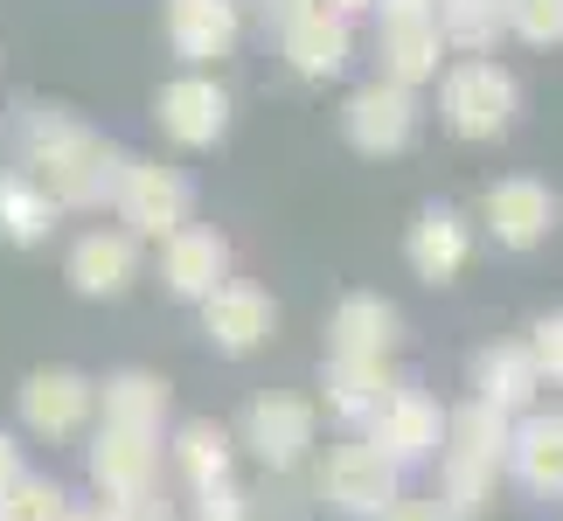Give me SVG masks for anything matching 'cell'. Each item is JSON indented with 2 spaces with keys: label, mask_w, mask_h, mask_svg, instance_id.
Here are the masks:
<instances>
[{
  "label": "cell",
  "mask_w": 563,
  "mask_h": 521,
  "mask_svg": "<svg viewBox=\"0 0 563 521\" xmlns=\"http://www.w3.org/2000/svg\"><path fill=\"white\" fill-rule=\"evenodd\" d=\"M431 84H439V125L452 140H501L522 112V84L494 56H460Z\"/></svg>",
  "instance_id": "obj_1"
},
{
  "label": "cell",
  "mask_w": 563,
  "mask_h": 521,
  "mask_svg": "<svg viewBox=\"0 0 563 521\" xmlns=\"http://www.w3.org/2000/svg\"><path fill=\"white\" fill-rule=\"evenodd\" d=\"M125 160L133 154H119L112 140H98L91 125H84L77 140H63L49 160H35L29 174L42 188H49V202L63 209V215H91V209H112V195H119V174H125Z\"/></svg>",
  "instance_id": "obj_2"
},
{
  "label": "cell",
  "mask_w": 563,
  "mask_h": 521,
  "mask_svg": "<svg viewBox=\"0 0 563 521\" xmlns=\"http://www.w3.org/2000/svg\"><path fill=\"white\" fill-rule=\"evenodd\" d=\"M397 494H404V473L389 466L369 439L334 445L328 459H320V473H313V501L334 508L341 521H376L389 501H397Z\"/></svg>",
  "instance_id": "obj_3"
},
{
  "label": "cell",
  "mask_w": 563,
  "mask_h": 521,
  "mask_svg": "<svg viewBox=\"0 0 563 521\" xmlns=\"http://www.w3.org/2000/svg\"><path fill=\"white\" fill-rule=\"evenodd\" d=\"M112 215H119L125 236H140V244H161V236H175L181 223H195V188H188L181 167L125 160L119 195H112Z\"/></svg>",
  "instance_id": "obj_4"
},
{
  "label": "cell",
  "mask_w": 563,
  "mask_h": 521,
  "mask_svg": "<svg viewBox=\"0 0 563 521\" xmlns=\"http://www.w3.org/2000/svg\"><path fill=\"white\" fill-rule=\"evenodd\" d=\"M230 439H236V452H251L265 473H299L313 459V445H320V410L307 397L272 389V397H257L244 410V424H236Z\"/></svg>",
  "instance_id": "obj_5"
},
{
  "label": "cell",
  "mask_w": 563,
  "mask_h": 521,
  "mask_svg": "<svg viewBox=\"0 0 563 521\" xmlns=\"http://www.w3.org/2000/svg\"><path fill=\"white\" fill-rule=\"evenodd\" d=\"M362 439H369L397 473L424 466V459H439V445H445V410H439V397H424L418 383H397L383 397V410L362 424Z\"/></svg>",
  "instance_id": "obj_6"
},
{
  "label": "cell",
  "mask_w": 563,
  "mask_h": 521,
  "mask_svg": "<svg viewBox=\"0 0 563 521\" xmlns=\"http://www.w3.org/2000/svg\"><path fill=\"white\" fill-rule=\"evenodd\" d=\"M14 403H21V431H35L49 445H70L98 418V383L77 376V368H35Z\"/></svg>",
  "instance_id": "obj_7"
},
{
  "label": "cell",
  "mask_w": 563,
  "mask_h": 521,
  "mask_svg": "<svg viewBox=\"0 0 563 521\" xmlns=\"http://www.w3.org/2000/svg\"><path fill=\"white\" fill-rule=\"evenodd\" d=\"M481 223L501 251H536V244H550V230L563 223V202L536 174H508V181H494L481 195Z\"/></svg>",
  "instance_id": "obj_8"
},
{
  "label": "cell",
  "mask_w": 563,
  "mask_h": 521,
  "mask_svg": "<svg viewBox=\"0 0 563 521\" xmlns=\"http://www.w3.org/2000/svg\"><path fill=\"white\" fill-rule=\"evenodd\" d=\"M418 91H404V84H362V91L349 98V112H341V133H349L355 154H369V160H389V154H404L410 140H418Z\"/></svg>",
  "instance_id": "obj_9"
},
{
  "label": "cell",
  "mask_w": 563,
  "mask_h": 521,
  "mask_svg": "<svg viewBox=\"0 0 563 521\" xmlns=\"http://www.w3.org/2000/svg\"><path fill=\"white\" fill-rule=\"evenodd\" d=\"M202 334L216 355H251L278 334V299L251 278H223L209 299H202Z\"/></svg>",
  "instance_id": "obj_10"
},
{
  "label": "cell",
  "mask_w": 563,
  "mask_h": 521,
  "mask_svg": "<svg viewBox=\"0 0 563 521\" xmlns=\"http://www.w3.org/2000/svg\"><path fill=\"white\" fill-rule=\"evenodd\" d=\"M161 29L188 70H209V63L236 56V42H244V0H167Z\"/></svg>",
  "instance_id": "obj_11"
},
{
  "label": "cell",
  "mask_w": 563,
  "mask_h": 521,
  "mask_svg": "<svg viewBox=\"0 0 563 521\" xmlns=\"http://www.w3.org/2000/svg\"><path fill=\"white\" fill-rule=\"evenodd\" d=\"M154 119H161V133L175 140V146H216L230 133V91L216 84L209 70H188L175 84H161V98H154Z\"/></svg>",
  "instance_id": "obj_12"
},
{
  "label": "cell",
  "mask_w": 563,
  "mask_h": 521,
  "mask_svg": "<svg viewBox=\"0 0 563 521\" xmlns=\"http://www.w3.org/2000/svg\"><path fill=\"white\" fill-rule=\"evenodd\" d=\"M84 473L104 501H125V494H146L161 487V439L146 431H119V424H98L91 445H84Z\"/></svg>",
  "instance_id": "obj_13"
},
{
  "label": "cell",
  "mask_w": 563,
  "mask_h": 521,
  "mask_svg": "<svg viewBox=\"0 0 563 521\" xmlns=\"http://www.w3.org/2000/svg\"><path fill=\"white\" fill-rule=\"evenodd\" d=\"M230 278V236L209 223H181L175 236H161V286L175 299H202Z\"/></svg>",
  "instance_id": "obj_14"
},
{
  "label": "cell",
  "mask_w": 563,
  "mask_h": 521,
  "mask_svg": "<svg viewBox=\"0 0 563 521\" xmlns=\"http://www.w3.org/2000/svg\"><path fill=\"white\" fill-rule=\"evenodd\" d=\"M404 265L418 271L424 286H452V278L473 265V223L460 209L431 202L418 223H410V236H404Z\"/></svg>",
  "instance_id": "obj_15"
},
{
  "label": "cell",
  "mask_w": 563,
  "mask_h": 521,
  "mask_svg": "<svg viewBox=\"0 0 563 521\" xmlns=\"http://www.w3.org/2000/svg\"><path fill=\"white\" fill-rule=\"evenodd\" d=\"M278 49H286L292 77L328 84V77H341L355 63V21L334 14V8H313V14H299L292 29H278Z\"/></svg>",
  "instance_id": "obj_16"
},
{
  "label": "cell",
  "mask_w": 563,
  "mask_h": 521,
  "mask_svg": "<svg viewBox=\"0 0 563 521\" xmlns=\"http://www.w3.org/2000/svg\"><path fill=\"white\" fill-rule=\"evenodd\" d=\"M70 286L84 299H119L125 286L140 278V236H125L119 223H104V230H84L77 244H70Z\"/></svg>",
  "instance_id": "obj_17"
},
{
  "label": "cell",
  "mask_w": 563,
  "mask_h": 521,
  "mask_svg": "<svg viewBox=\"0 0 563 521\" xmlns=\"http://www.w3.org/2000/svg\"><path fill=\"white\" fill-rule=\"evenodd\" d=\"M536 397H543V368L529 362L522 341H494L473 355V403L501 410V418H522V410H536Z\"/></svg>",
  "instance_id": "obj_18"
},
{
  "label": "cell",
  "mask_w": 563,
  "mask_h": 521,
  "mask_svg": "<svg viewBox=\"0 0 563 521\" xmlns=\"http://www.w3.org/2000/svg\"><path fill=\"white\" fill-rule=\"evenodd\" d=\"M404 334V313L383 292H349L328 313V355H362V362H389V347Z\"/></svg>",
  "instance_id": "obj_19"
},
{
  "label": "cell",
  "mask_w": 563,
  "mask_h": 521,
  "mask_svg": "<svg viewBox=\"0 0 563 521\" xmlns=\"http://www.w3.org/2000/svg\"><path fill=\"white\" fill-rule=\"evenodd\" d=\"M508 473L529 494H563V410H522L508 424Z\"/></svg>",
  "instance_id": "obj_20"
},
{
  "label": "cell",
  "mask_w": 563,
  "mask_h": 521,
  "mask_svg": "<svg viewBox=\"0 0 563 521\" xmlns=\"http://www.w3.org/2000/svg\"><path fill=\"white\" fill-rule=\"evenodd\" d=\"M328 418H341V424H369L376 410H383V397L397 389V376H389V362H362V355H328Z\"/></svg>",
  "instance_id": "obj_21"
},
{
  "label": "cell",
  "mask_w": 563,
  "mask_h": 521,
  "mask_svg": "<svg viewBox=\"0 0 563 521\" xmlns=\"http://www.w3.org/2000/svg\"><path fill=\"white\" fill-rule=\"evenodd\" d=\"M98 424L161 439V424H167V383L146 376V368H119V376H104L98 383Z\"/></svg>",
  "instance_id": "obj_22"
},
{
  "label": "cell",
  "mask_w": 563,
  "mask_h": 521,
  "mask_svg": "<svg viewBox=\"0 0 563 521\" xmlns=\"http://www.w3.org/2000/svg\"><path fill=\"white\" fill-rule=\"evenodd\" d=\"M84 133V119L77 112H63V104H42V98H21L8 119H0V146L21 160V167H35V160H49L63 140H77Z\"/></svg>",
  "instance_id": "obj_23"
},
{
  "label": "cell",
  "mask_w": 563,
  "mask_h": 521,
  "mask_svg": "<svg viewBox=\"0 0 563 521\" xmlns=\"http://www.w3.org/2000/svg\"><path fill=\"white\" fill-rule=\"evenodd\" d=\"M56 223H63V209L49 202V188L29 167H0V236L29 251V244H49Z\"/></svg>",
  "instance_id": "obj_24"
},
{
  "label": "cell",
  "mask_w": 563,
  "mask_h": 521,
  "mask_svg": "<svg viewBox=\"0 0 563 521\" xmlns=\"http://www.w3.org/2000/svg\"><path fill=\"white\" fill-rule=\"evenodd\" d=\"M167 459H175L181 473V487H216V480H230V466H236V439L223 424H209V418H195L175 431V445H167Z\"/></svg>",
  "instance_id": "obj_25"
},
{
  "label": "cell",
  "mask_w": 563,
  "mask_h": 521,
  "mask_svg": "<svg viewBox=\"0 0 563 521\" xmlns=\"http://www.w3.org/2000/svg\"><path fill=\"white\" fill-rule=\"evenodd\" d=\"M431 21L452 56H494V42L508 35L501 0H431Z\"/></svg>",
  "instance_id": "obj_26"
},
{
  "label": "cell",
  "mask_w": 563,
  "mask_h": 521,
  "mask_svg": "<svg viewBox=\"0 0 563 521\" xmlns=\"http://www.w3.org/2000/svg\"><path fill=\"white\" fill-rule=\"evenodd\" d=\"M63 508H70V494H63L49 473H29L21 466L8 487H0V521H56Z\"/></svg>",
  "instance_id": "obj_27"
},
{
  "label": "cell",
  "mask_w": 563,
  "mask_h": 521,
  "mask_svg": "<svg viewBox=\"0 0 563 521\" xmlns=\"http://www.w3.org/2000/svg\"><path fill=\"white\" fill-rule=\"evenodd\" d=\"M320 501H313V480H299V473H265V487L251 494V514L257 521H307Z\"/></svg>",
  "instance_id": "obj_28"
},
{
  "label": "cell",
  "mask_w": 563,
  "mask_h": 521,
  "mask_svg": "<svg viewBox=\"0 0 563 521\" xmlns=\"http://www.w3.org/2000/svg\"><path fill=\"white\" fill-rule=\"evenodd\" d=\"M501 14H508V35L529 42V49L563 42V0H501Z\"/></svg>",
  "instance_id": "obj_29"
},
{
  "label": "cell",
  "mask_w": 563,
  "mask_h": 521,
  "mask_svg": "<svg viewBox=\"0 0 563 521\" xmlns=\"http://www.w3.org/2000/svg\"><path fill=\"white\" fill-rule=\"evenodd\" d=\"M181 521H257L251 514V494L236 480H216V487H195L188 494V514Z\"/></svg>",
  "instance_id": "obj_30"
},
{
  "label": "cell",
  "mask_w": 563,
  "mask_h": 521,
  "mask_svg": "<svg viewBox=\"0 0 563 521\" xmlns=\"http://www.w3.org/2000/svg\"><path fill=\"white\" fill-rule=\"evenodd\" d=\"M522 347H529V362L543 368V383H563V313H543Z\"/></svg>",
  "instance_id": "obj_31"
},
{
  "label": "cell",
  "mask_w": 563,
  "mask_h": 521,
  "mask_svg": "<svg viewBox=\"0 0 563 521\" xmlns=\"http://www.w3.org/2000/svg\"><path fill=\"white\" fill-rule=\"evenodd\" d=\"M104 521H181V508L161 487H146V494H125V501H104Z\"/></svg>",
  "instance_id": "obj_32"
},
{
  "label": "cell",
  "mask_w": 563,
  "mask_h": 521,
  "mask_svg": "<svg viewBox=\"0 0 563 521\" xmlns=\"http://www.w3.org/2000/svg\"><path fill=\"white\" fill-rule=\"evenodd\" d=\"M320 8V0H257V21H265V29L278 35V29H292V21L299 14H313Z\"/></svg>",
  "instance_id": "obj_33"
},
{
  "label": "cell",
  "mask_w": 563,
  "mask_h": 521,
  "mask_svg": "<svg viewBox=\"0 0 563 521\" xmlns=\"http://www.w3.org/2000/svg\"><path fill=\"white\" fill-rule=\"evenodd\" d=\"M376 521H439V514H431V501H410V494H397V501H389Z\"/></svg>",
  "instance_id": "obj_34"
},
{
  "label": "cell",
  "mask_w": 563,
  "mask_h": 521,
  "mask_svg": "<svg viewBox=\"0 0 563 521\" xmlns=\"http://www.w3.org/2000/svg\"><path fill=\"white\" fill-rule=\"evenodd\" d=\"M14 473H21V445L8 439V431H0V487H8V480H14Z\"/></svg>",
  "instance_id": "obj_35"
},
{
  "label": "cell",
  "mask_w": 563,
  "mask_h": 521,
  "mask_svg": "<svg viewBox=\"0 0 563 521\" xmlns=\"http://www.w3.org/2000/svg\"><path fill=\"white\" fill-rule=\"evenodd\" d=\"M320 8H334V14L355 21V14H376V0H320Z\"/></svg>",
  "instance_id": "obj_36"
},
{
  "label": "cell",
  "mask_w": 563,
  "mask_h": 521,
  "mask_svg": "<svg viewBox=\"0 0 563 521\" xmlns=\"http://www.w3.org/2000/svg\"><path fill=\"white\" fill-rule=\"evenodd\" d=\"M56 521H104V508H77V501H70V508H63Z\"/></svg>",
  "instance_id": "obj_37"
}]
</instances>
